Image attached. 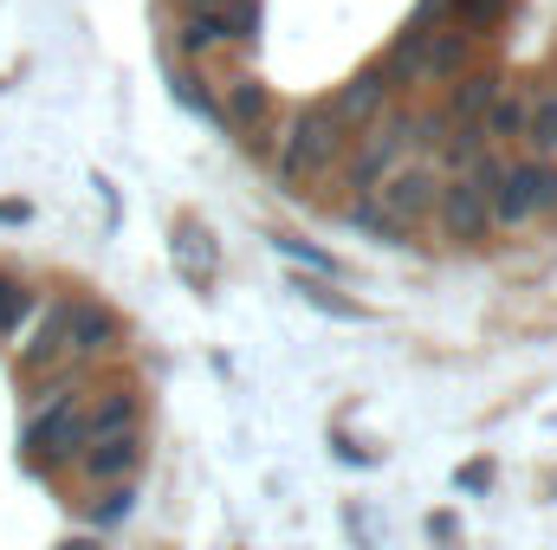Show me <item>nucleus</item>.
Returning <instances> with one entry per match:
<instances>
[{
    "label": "nucleus",
    "mask_w": 557,
    "mask_h": 550,
    "mask_svg": "<svg viewBox=\"0 0 557 550\" xmlns=\"http://www.w3.org/2000/svg\"><path fill=\"white\" fill-rule=\"evenodd\" d=\"M344 155H350V130L324 104H305V111H292L278 124L273 162H278V182L298 188V195H318V182H331L344 168Z\"/></svg>",
    "instance_id": "nucleus-1"
},
{
    "label": "nucleus",
    "mask_w": 557,
    "mask_h": 550,
    "mask_svg": "<svg viewBox=\"0 0 557 550\" xmlns=\"http://www.w3.org/2000/svg\"><path fill=\"white\" fill-rule=\"evenodd\" d=\"M539 214H557V162L525 155L493 182V227H525Z\"/></svg>",
    "instance_id": "nucleus-2"
},
{
    "label": "nucleus",
    "mask_w": 557,
    "mask_h": 550,
    "mask_svg": "<svg viewBox=\"0 0 557 550\" xmlns=\"http://www.w3.org/2000/svg\"><path fill=\"white\" fill-rule=\"evenodd\" d=\"M253 33H260V0H221V7H208V13H188V20H182V33H175V52L195 65V59H208V52L253 46Z\"/></svg>",
    "instance_id": "nucleus-3"
},
{
    "label": "nucleus",
    "mask_w": 557,
    "mask_h": 550,
    "mask_svg": "<svg viewBox=\"0 0 557 550\" xmlns=\"http://www.w3.org/2000/svg\"><path fill=\"white\" fill-rule=\"evenodd\" d=\"M85 447V402L78 396H46V409L26 427V460L33 466H65Z\"/></svg>",
    "instance_id": "nucleus-4"
},
{
    "label": "nucleus",
    "mask_w": 557,
    "mask_h": 550,
    "mask_svg": "<svg viewBox=\"0 0 557 550\" xmlns=\"http://www.w3.org/2000/svg\"><path fill=\"white\" fill-rule=\"evenodd\" d=\"M409 155H416V124H409V117L370 124L363 142L350 149V188H357V195H370V188H376V182H389Z\"/></svg>",
    "instance_id": "nucleus-5"
},
{
    "label": "nucleus",
    "mask_w": 557,
    "mask_h": 550,
    "mask_svg": "<svg viewBox=\"0 0 557 550\" xmlns=\"http://www.w3.org/2000/svg\"><path fill=\"white\" fill-rule=\"evenodd\" d=\"M214 117L227 124V137H247V142H267L278 117V98L267 78H253V72H234L227 85H221V98H214Z\"/></svg>",
    "instance_id": "nucleus-6"
},
{
    "label": "nucleus",
    "mask_w": 557,
    "mask_h": 550,
    "mask_svg": "<svg viewBox=\"0 0 557 550\" xmlns=\"http://www.w3.org/2000/svg\"><path fill=\"white\" fill-rule=\"evenodd\" d=\"M434 221H441V234H447V240H486V227H493V188H486V182H473V175L441 182Z\"/></svg>",
    "instance_id": "nucleus-7"
},
{
    "label": "nucleus",
    "mask_w": 557,
    "mask_h": 550,
    "mask_svg": "<svg viewBox=\"0 0 557 550\" xmlns=\"http://www.w3.org/2000/svg\"><path fill=\"white\" fill-rule=\"evenodd\" d=\"M370 201H376V195H370ZM434 201H441V182H434V168L403 162V168L383 182V201H376V208H383V214H389V221L409 234L416 221H428V214H434Z\"/></svg>",
    "instance_id": "nucleus-8"
},
{
    "label": "nucleus",
    "mask_w": 557,
    "mask_h": 550,
    "mask_svg": "<svg viewBox=\"0 0 557 550\" xmlns=\"http://www.w3.org/2000/svg\"><path fill=\"white\" fill-rule=\"evenodd\" d=\"M143 466V447H137V427L131 434H111V440H91L72 453V473L85 486H131V473Z\"/></svg>",
    "instance_id": "nucleus-9"
},
{
    "label": "nucleus",
    "mask_w": 557,
    "mask_h": 550,
    "mask_svg": "<svg viewBox=\"0 0 557 550\" xmlns=\"http://www.w3.org/2000/svg\"><path fill=\"white\" fill-rule=\"evenodd\" d=\"M383 104H389V85H383V72H363V78H350V85H337V98L324 104L344 130H370V124H383Z\"/></svg>",
    "instance_id": "nucleus-10"
},
{
    "label": "nucleus",
    "mask_w": 557,
    "mask_h": 550,
    "mask_svg": "<svg viewBox=\"0 0 557 550\" xmlns=\"http://www.w3.org/2000/svg\"><path fill=\"white\" fill-rule=\"evenodd\" d=\"M421 59H428V85H441V78H460L467 72V59H473V33H460V26H421Z\"/></svg>",
    "instance_id": "nucleus-11"
},
{
    "label": "nucleus",
    "mask_w": 557,
    "mask_h": 550,
    "mask_svg": "<svg viewBox=\"0 0 557 550\" xmlns=\"http://www.w3.org/2000/svg\"><path fill=\"white\" fill-rule=\"evenodd\" d=\"M65 337H72V350H111L117 324H111V311H104V304L72 298V304H65Z\"/></svg>",
    "instance_id": "nucleus-12"
},
{
    "label": "nucleus",
    "mask_w": 557,
    "mask_h": 550,
    "mask_svg": "<svg viewBox=\"0 0 557 550\" xmlns=\"http://www.w3.org/2000/svg\"><path fill=\"white\" fill-rule=\"evenodd\" d=\"M131 427H137V402L124 389H104L98 402H85V447L111 440V434H131Z\"/></svg>",
    "instance_id": "nucleus-13"
},
{
    "label": "nucleus",
    "mask_w": 557,
    "mask_h": 550,
    "mask_svg": "<svg viewBox=\"0 0 557 550\" xmlns=\"http://www.w3.org/2000/svg\"><path fill=\"white\" fill-rule=\"evenodd\" d=\"M519 142H532V149H539V162L557 149V85L525 91V124H519Z\"/></svg>",
    "instance_id": "nucleus-14"
},
{
    "label": "nucleus",
    "mask_w": 557,
    "mask_h": 550,
    "mask_svg": "<svg viewBox=\"0 0 557 550\" xmlns=\"http://www.w3.org/2000/svg\"><path fill=\"white\" fill-rule=\"evenodd\" d=\"M175 260H182V273L195 278V285L214 278V240H208L201 221H175Z\"/></svg>",
    "instance_id": "nucleus-15"
},
{
    "label": "nucleus",
    "mask_w": 557,
    "mask_h": 550,
    "mask_svg": "<svg viewBox=\"0 0 557 550\" xmlns=\"http://www.w3.org/2000/svg\"><path fill=\"white\" fill-rule=\"evenodd\" d=\"M473 124H480V137H486V142H519V124H525V98H519V91H499V98H493V104H486Z\"/></svg>",
    "instance_id": "nucleus-16"
},
{
    "label": "nucleus",
    "mask_w": 557,
    "mask_h": 550,
    "mask_svg": "<svg viewBox=\"0 0 557 550\" xmlns=\"http://www.w3.org/2000/svg\"><path fill=\"white\" fill-rule=\"evenodd\" d=\"M59 357H72V337H65V304H52L46 311V324H39V337L26 343V370H46V363H59Z\"/></svg>",
    "instance_id": "nucleus-17"
},
{
    "label": "nucleus",
    "mask_w": 557,
    "mask_h": 550,
    "mask_svg": "<svg viewBox=\"0 0 557 550\" xmlns=\"http://www.w3.org/2000/svg\"><path fill=\"white\" fill-rule=\"evenodd\" d=\"M131 512V486H91L85 499H78V518L85 525H117Z\"/></svg>",
    "instance_id": "nucleus-18"
},
{
    "label": "nucleus",
    "mask_w": 557,
    "mask_h": 550,
    "mask_svg": "<svg viewBox=\"0 0 557 550\" xmlns=\"http://www.w3.org/2000/svg\"><path fill=\"white\" fill-rule=\"evenodd\" d=\"M493 98H499V78H480V72H473V78H460V91H454V117H460V124H473Z\"/></svg>",
    "instance_id": "nucleus-19"
},
{
    "label": "nucleus",
    "mask_w": 557,
    "mask_h": 550,
    "mask_svg": "<svg viewBox=\"0 0 557 550\" xmlns=\"http://www.w3.org/2000/svg\"><path fill=\"white\" fill-rule=\"evenodd\" d=\"M357 227H370V234H383V240H409V234H403L376 201H370V195H357Z\"/></svg>",
    "instance_id": "nucleus-20"
},
{
    "label": "nucleus",
    "mask_w": 557,
    "mask_h": 550,
    "mask_svg": "<svg viewBox=\"0 0 557 550\" xmlns=\"http://www.w3.org/2000/svg\"><path fill=\"white\" fill-rule=\"evenodd\" d=\"M26 317V285L20 278H0V330H13Z\"/></svg>",
    "instance_id": "nucleus-21"
},
{
    "label": "nucleus",
    "mask_w": 557,
    "mask_h": 550,
    "mask_svg": "<svg viewBox=\"0 0 557 550\" xmlns=\"http://www.w3.org/2000/svg\"><path fill=\"white\" fill-rule=\"evenodd\" d=\"M182 7H188V13H208V7H221V0H182Z\"/></svg>",
    "instance_id": "nucleus-22"
},
{
    "label": "nucleus",
    "mask_w": 557,
    "mask_h": 550,
    "mask_svg": "<svg viewBox=\"0 0 557 550\" xmlns=\"http://www.w3.org/2000/svg\"><path fill=\"white\" fill-rule=\"evenodd\" d=\"M65 550H91V545H65Z\"/></svg>",
    "instance_id": "nucleus-23"
},
{
    "label": "nucleus",
    "mask_w": 557,
    "mask_h": 550,
    "mask_svg": "<svg viewBox=\"0 0 557 550\" xmlns=\"http://www.w3.org/2000/svg\"><path fill=\"white\" fill-rule=\"evenodd\" d=\"M441 7H454V0H441Z\"/></svg>",
    "instance_id": "nucleus-24"
}]
</instances>
